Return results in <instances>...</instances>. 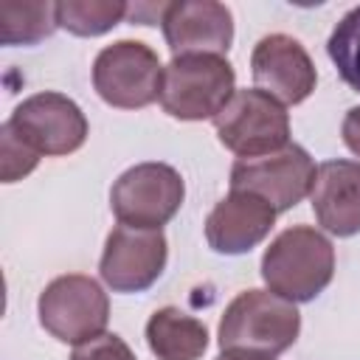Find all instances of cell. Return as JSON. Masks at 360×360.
I'll use <instances>...</instances> for the list:
<instances>
[{"mask_svg": "<svg viewBox=\"0 0 360 360\" xmlns=\"http://www.w3.org/2000/svg\"><path fill=\"white\" fill-rule=\"evenodd\" d=\"M301 332V315L292 301L270 290H245L222 312L219 349L250 360H276Z\"/></svg>", "mask_w": 360, "mask_h": 360, "instance_id": "cell-1", "label": "cell"}, {"mask_svg": "<svg viewBox=\"0 0 360 360\" xmlns=\"http://www.w3.org/2000/svg\"><path fill=\"white\" fill-rule=\"evenodd\" d=\"M335 276V248L332 242L309 228L292 225L281 231L262 256V278L270 292L304 304L326 290Z\"/></svg>", "mask_w": 360, "mask_h": 360, "instance_id": "cell-2", "label": "cell"}, {"mask_svg": "<svg viewBox=\"0 0 360 360\" xmlns=\"http://www.w3.org/2000/svg\"><path fill=\"white\" fill-rule=\"evenodd\" d=\"M236 93V73L225 56L191 53L172 56L163 68L160 107L180 121H205L217 118L219 110Z\"/></svg>", "mask_w": 360, "mask_h": 360, "instance_id": "cell-3", "label": "cell"}, {"mask_svg": "<svg viewBox=\"0 0 360 360\" xmlns=\"http://www.w3.org/2000/svg\"><path fill=\"white\" fill-rule=\"evenodd\" d=\"M39 323L62 343H84L104 335L110 321V301L101 284L90 276L70 273L53 278L37 301Z\"/></svg>", "mask_w": 360, "mask_h": 360, "instance_id": "cell-4", "label": "cell"}, {"mask_svg": "<svg viewBox=\"0 0 360 360\" xmlns=\"http://www.w3.org/2000/svg\"><path fill=\"white\" fill-rule=\"evenodd\" d=\"M160 84L163 65L146 42L118 39L93 62V87L110 107L141 110L160 98Z\"/></svg>", "mask_w": 360, "mask_h": 360, "instance_id": "cell-5", "label": "cell"}, {"mask_svg": "<svg viewBox=\"0 0 360 360\" xmlns=\"http://www.w3.org/2000/svg\"><path fill=\"white\" fill-rule=\"evenodd\" d=\"M217 138L239 158H262L290 143V115L262 90H236L214 118Z\"/></svg>", "mask_w": 360, "mask_h": 360, "instance_id": "cell-6", "label": "cell"}, {"mask_svg": "<svg viewBox=\"0 0 360 360\" xmlns=\"http://www.w3.org/2000/svg\"><path fill=\"white\" fill-rule=\"evenodd\" d=\"M186 186L169 163H138L127 169L110 191V208L121 225L163 228L183 205Z\"/></svg>", "mask_w": 360, "mask_h": 360, "instance_id": "cell-7", "label": "cell"}, {"mask_svg": "<svg viewBox=\"0 0 360 360\" xmlns=\"http://www.w3.org/2000/svg\"><path fill=\"white\" fill-rule=\"evenodd\" d=\"M315 163L298 143L262 158H239L231 169V191H250L267 200L276 214L298 205L315 183Z\"/></svg>", "mask_w": 360, "mask_h": 360, "instance_id": "cell-8", "label": "cell"}, {"mask_svg": "<svg viewBox=\"0 0 360 360\" xmlns=\"http://www.w3.org/2000/svg\"><path fill=\"white\" fill-rule=\"evenodd\" d=\"M8 127L37 155H70L87 141V118L82 107L62 93H34L20 101Z\"/></svg>", "mask_w": 360, "mask_h": 360, "instance_id": "cell-9", "label": "cell"}, {"mask_svg": "<svg viewBox=\"0 0 360 360\" xmlns=\"http://www.w3.org/2000/svg\"><path fill=\"white\" fill-rule=\"evenodd\" d=\"M169 245L160 228L115 225L104 242L98 273L112 292H141L160 278Z\"/></svg>", "mask_w": 360, "mask_h": 360, "instance_id": "cell-10", "label": "cell"}, {"mask_svg": "<svg viewBox=\"0 0 360 360\" xmlns=\"http://www.w3.org/2000/svg\"><path fill=\"white\" fill-rule=\"evenodd\" d=\"M250 73H253L256 90L284 104L307 101L318 82V73L307 48L287 34H270L256 42L250 53Z\"/></svg>", "mask_w": 360, "mask_h": 360, "instance_id": "cell-11", "label": "cell"}, {"mask_svg": "<svg viewBox=\"0 0 360 360\" xmlns=\"http://www.w3.org/2000/svg\"><path fill=\"white\" fill-rule=\"evenodd\" d=\"M166 45L174 56L191 53H228L233 42V17L217 0H180L169 3L160 20Z\"/></svg>", "mask_w": 360, "mask_h": 360, "instance_id": "cell-12", "label": "cell"}, {"mask_svg": "<svg viewBox=\"0 0 360 360\" xmlns=\"http://www.w3.org/2000/svg\"><path fill=\"white\" fill-rule=\"evenodd\" d=\"M276 225V208L250 191H231L205 219V239L211 250L239 256L256 248Z\"/></svg>", "mask_w": 360, "mask_h": 360, "instance_id": "cell-13", "label": "cell"}, {"mask_svg": "<svg viewBox=\"0 0 360 360\" xmlns=\"http://www.w3.org/2000/svg\"><path fill=\"white\" fill-rule=\"evenodd\" d=\"M315 219L335 236L360 233V163L326 160L315 172L309 191Z\"/></svg>", "mask_w": 360, "mask_h": 360, "instance_id": "cell-14", "label": "cell"}, {"mask_svg": "<svg viewBox=\"0 0 360 360\" xmlns=\"http://www.w3.org/2000/svg\"><path fill=\"white\" fill-rule=\"evenodd\" d=\"M146 343L158 360H200L208 349V329L177 307H163L146 321Z\"/></svg>", "mask_w": 360, "mask_h": 360, "instance_id": "cell-15", "label": "cell"}, {"mask_svg": "<svg viewBox=\"0 0 360 360\" xmlns=\"http://www.w3.org/2000/svg\"><path fill=\"white\" fill-rule=\"evenodd\" d=\"M59 28L56 3H0V42L3 45H34Z\"/></svg>", "mask_w": 360, "mask_h": 360, "instance_id": "cell-16", "label": "cell"}, {"mask_svg": "<svg viewBox=\"0 0 360 360\" xmlns=\"http://www.w3.org/2000/svg\"><path fill=\"white\" fill-rule=\"evenodd\" d=\"M127 3L118 0H62L56 3L59 28L76 37H98L127 17Z\"/></svg>", "mask_w": 360, "mask_h": 360, "instance_id": "cell-17", "label": "cell"}, {"mask_svg": "<svg viewBox=\"0 0 360 360\" xmlns=\"http://www.w3.org/2000/svg\"><path fill=\"white\" fill-rule=\"evenodd\" d=\"M329 59L335 62L340 79L360 93V6L346 11L326 42Z\"/></svg>", "mask_w": 360, "mask_h": 360, "instance_id": "cell-18", "label": "cell"}, {"mask_svg": "<svg viewBox=\"0 0 360 360\" xmlns=\"http://www.w3.org/2000/svg\"><path fill=\"white\" fill-rule=\"evenodd\" d=\"M39 163V155L8 127V121L0 127V177L3 183H17L25 174H31Z\"/></svg>", "mask_w": 360, "mask_h": 360, "instance_id": "cell-19", "label": "cell"}, {"mask_svg": "<svg viewBox=\"0 0 360 360\" xmlns=\"http://www.w3.org/2000/svg\"><path fill=\"white\" fill-rule=\"evenodd\" d=\"M70 360H135L132 349L112 332H104L98 338H90L79 343L70 354Z\"/></svg>", "mask_w": 360, "mask_h": 360, "instance_id": "cell-20", "label": "cell"}, {"mask_svg": "<svg viewBox=\"0 0 360 360\" xmlns=\"http://www.w3.org/2000/svg\"><path fill=\"white\" fill-rule=\"evenodd\" d=\"M166 6L169 3H135L127 8V17L138 25H152V22H160L163 14H166Z\"/></svg>", "mask_w": 360, "mask_h": 360, "instance_id": "cell-21", "label": "cell"}, {"mask_svg": "<svg viewBox=\"0 0 360 360\" xmlns=\"http://www.w3.org/2000/svg\"><path fill=\"white\" fill-rule=\"evenodd\" d=\"M340 132H343V143L360 158V107H352V110L346 112Z\"/></svg>", "mask_w": 360, "mask_h": 360, "instance_id": "cell-22", "label": "cell"}, {"mask_svg": "<svg viewBox=\"0 0 360 360\" xmlns=\"http://www.w3.org/2000/svg\"><path fill=\"white\" fill-rule=\"evenodd\" d=\"M217 360H250V357H236V354H225V352H222Z\"/></svg>", "mask_w": 360, "mask_h": 360, "instance_id": "cell-23", "label": "cell"}]
</instances>
